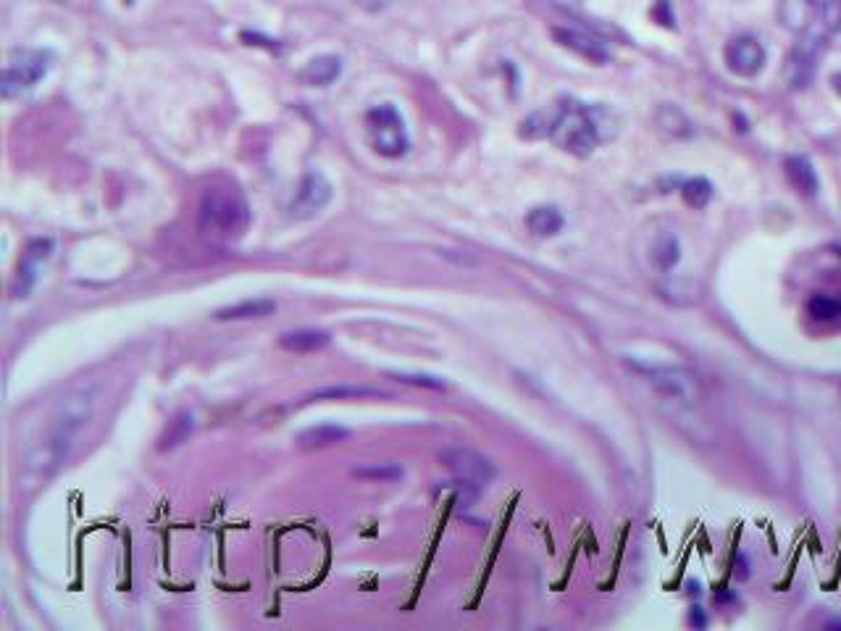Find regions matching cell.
Returning <instances> with one entry per match:
<instances>
[{"mask_svg": "<svg viewBox=\"0 0 841 631\" xmlns=\"http://www.w3.org/2000/svg\"><path fill=\"white\" fill-rule=\"evenodd\" d=\"M618 132V116L608 106H587L579 100H560L552 116L545 119V135L560 150L571 156L587 158L600 142Z\"/></svg>", "mask_w": 841, "mask_h": 631, "instance_id": "cell-1", "label": "cell"}, {"mask_svg": "<svg viewBox=\"0 0 841 631\" xmlns=\"http://www.w3.org/2000/svg\"><path fill=\"white\" fill-rule=\"evenodd\" d=\"M92 408H95V395H92L90 387H82V390H74L71 395H66L58 403L56 413L50 416V424L45 426L40 445L29 453V471H35L40 476L53 474L69 458L79 432L90 421Z\"/></svg>", "mask_w": 841, "mask_h": 631, "instance_id": "cell-2", "label": "cell"}, {"mask_svg": "<svg viewBox=\"0 0 841 631\" xmlns=\"http://www.w3.org/2000/svg\"><path fill=\"white\" fill-rule=\"evenodd\" d=\"M198 224L216 240H237L250 227V206L234 185H213L203 192Z\"/></svg>", "mask_w": 841, "mask_h": 631, "instance_id": "cell-3", "label": "cell"}, {"mask_svg": "<svg viewBox=\"0 0 841 631\" xmlns=\"http://www.w3.org/2000/svg\"><path fill=\"white\" fill-rule=\"evenodd\" d=\"M56 64L53 50L48 48H16L8 56V64L3 69V79H0V90L3 98L14 100L24 98L35 90L40 82L50 74Z\"/></svg>", "mask_w": 841, "mask_h": 631, "instance_id": "cell-4", "label": "cell"}, {"mask_svg": "<svg viewBox=\"0 0 841 631\" xmlns=\"http://www.w3.org/2000/svg\"><path fill=\"white\" fill-rule=\"evenodd\" d=\"M366 132L371 148L384 158H400L408 153L410 137L403 114L392 103L374 106L366 114Z\"/></svg>", "mask_w": 841, "mask_h": 631, "instance_id": "cell-5", "label": "cell"}, {"mask_svg": "<svg viewBox=\"0 0 841 631\" xmlns=\"http://www.w3.org/2000/svg\"><path fill=\"white\" fill-rule=\"evenodd\" d=\"M631 366L665 398L684 400V403H694L700 398V382L692 371L679 366H650V363H631Z\"/></svg>", "mask_w": 841, "mask_h": 631, "instance_id": "cell-6", "label": "cell"}, {"mask_svg": "<svg viewBox=\"0 0 841 631\" xmlns=\"http://www.w3.org/2000/svg\"><path fill=\"white\" fill-rule=\"evenodd\" d=\"M439 461L445 463V468L458 479L476 484V487H487L495 479L497 468L489 461L487 455L476 453L471 447H447L439 453Z\"/></svg>", "mask_w": 841, "mask_h": 631, "instance_id": "cell-7", "label": "cell"}, {"mask_svg": "<svg viewBox=\"0 0 841 631\" xmlns=\"http://www.w3.org/2000/svg\"><path fill=\"white\" fill-rule=\"evenodd\" d=\"M329 200H332V182L321 171H305L300 185H297L290 216L297 221L313 219V216H319L329 206Z\"/></svg>", "mask_w": 841, "mask_h": 631, "instance_id": "cell-8", "label": "cell"}, {"mask_svg": "<svg viewBox=\"0 0 841 631\" xmlns=\"http://www.w3.org/2000/svg\"><path fill=\"white\" fill-rule=\"evenodd\" d=\"M50 256H53V240H48V237L29 240L22 253V261H19V269H16L14 287H11L14 298H29V292L35 290L37 277H40L45 263L50 261Z\"/></svg>", "mask_w": 841, "mask_h": 631, "instance_id": "cell-9", "label": "cell"}, {"mask_svg": "<svg viewBox=\"0 0 841 631\" xmlns=\"http://www.w3.org/2000/svg\"><path fill=\"white\" fill-rule=\"evenodd\" d=\"M820 53H823V40L820 37H802L797 48L792 50V56L786 61L784 79L792 90H802L813 82L815 71H818Z\"/></svg>", "mask_w": 841, "mask_h": 631, "instance_id": "cell-10", "label": "cell"}, {"mask_svg": "<svg viewBox=\"0 0 841 631\" xmlns=\"http://www.w3.org/2000/svg\"><path fill=\"white\" fill-rule=\"evenodd\" d=\"M726 64L736 77H755L765 66V48L755 37H736L726 48Z\"/></svg>", "mask_w": 841, "mask_h": 631, "instance_id": "cell-11", "label": "cell"}, {"mask_svg": "<svg viewBox=\"0 0 841 631\" xmlns=\"http://www.w3.org/2000/svg\"><path fill=\"white\" fill-rule=\"evenodd\" d=\"M820 0H778V22L794 35H807L818 19Z\"/></svg>", "mask_w": 841, "mask_h": 631, "instance_id": "cell-12", "label": "cell"}, {"mask_svg": "<svg viewBox=\"0 0 841 631\" xmlns=\"http://www.w3.org/2000/svg\"><path fill=\"white\" fill-rule=\"evenodd\" d=\"M342 77V58L340 56H316L311 58L303 69L297 71V79L305 87H329Z\"/></svg>", "mask_w": 841, "mask_h": 631, "instance_id": "cell-13", "label": "cell"}, {"mask_svg": "<svg viewBox=\"0 0 841 631\" xmlns=\"http://www.w3.org/2000/svg\"><path fill=\"white\" fill-rule=\"evenodd\" d=\"M555 37H558L560 45L571 48L573 53H579L581 58H587L592 64H608L610 53L605 50V45L592 40V37L581 35V32H573V29H555Z\"/></svg>", "mask_w": 841, "mask_h": 631, "instance_id": "cell-14", "label": "cell"}, {"mask_svg": "<svg viewBox=\"0 0 841 631\" xmlns=\"http://www.w3.org/2000/svg\"><path fill=\"white\" fill-rule=\"evenodd\" d=\"M329 332H321V329H297V332H284L279 337V345H282L287 353H319V350L329 348Z\"/></svg>", "mask_w": 841, "mask_h": 631, "instance_id": "cell-15", "label": "cell"}, {"mask_svg": "<svg viewBox=\"0 0 841 631\" xmlns=\"http://www.w3.org/2000/svg\"><path fill=\"white\" fill-rule=\"evenodd\" d=\"M347 437H350V432H347L345 426L319 424L297 434V442H300L303 450H324V447L340 445V442H345Z\"/></svg>", "mask_w": 841, "mask_h": 631, "instance_id": "cell-16", "label": "cell"}, {"mask_svg": "<svg viewBox=\"0 0 841 631\" xmlns=\"http://www.w3.org/2000/svg\"><path fill=\"white\" fill-rule=\"evenodd\" d=\"M274 311H276L274 300H266V298L242 300V303L227 305V308L216 311V313H213V319H216V321H248V319H263V316H269V313H274Z\"/></svg>", "mask_w": 841, "mask_h": 631, "instance_id": "cell-17", "label": "cell"}, {"mask_svg": "<svg viewBox=\"0 0 841 631\" xmlns=\"http://www.w3.org/2000/svg\"><path fill=\"white\" fill-rule=\"evenodd\" d=\"M311 400H363V398H384L389 400L392 395L379 387H361V384H332V387H321V390L308 395Z\"/></svg>", "mask_w": 841, "mask_h": 631, "instance_id": "cell-18", "label": "cell"}, {"mask_svg": "<svg viewBox=\"0 0 841 631\" xmlns=\"http://www.w3.org/2000/svg\"><path fill=\"white\" fill-rule=\"evenodd\" d=\"M566 219L555 206H537L526 213V229L537 237H555L563 229Z\"/></svg>", "mask_w": 841, "mask_h": 631, "instance_id": "cell-19", "label": "cell"}, {"mask_svg": "<svg viewBox=\"0 0 841 631\" xmlns=\"http://www.w3.org/2000/svg\"><path fill=\"white\" fill-rule=\"evenodd\" d=\"M786 177L807 198H813L815 192H818V174H815L813 164L805 156L786 158Z\"/></svg>", "mask_w": 841, "mask_h": 631, "instance_id": "cell-20", "label": "cell"}, {"mask_svg": "<svg viewBox=\"0 0 841 631\" xmlns=\"http://www.w3.org/2000/svg\"><path fill=\"white\" fill-rule=\"evenodd\" d=\"M192 432H195V416H192L190 411H179L177 416L169 421L166 432L161 434V440H158V450H161V453H166V450H174V447L184 445V442L192 437Z\"/></svg>", "mask_w": 841, "mask_h": 631, "instance_id": "cell-21", "label": "cell"}, {"mask_svg": "<svg viewBox=\"0 0 841 631\" xmlns=\"http://www.w3.org/2000/svg\"><path fill=\"white\" fill-rule=\"evenodd\" d=\"M681 258V245L676 240V234L663 232L652 245V263L658 271H671Z\"/></svg>", "mask_w": 841, "mask_h": 631, "instance_id": "cell-22", "label": "cell"}, {"mask_svg": "<svg viewBox=\"0 0 841 631\" xmlns=\"http://www.w3.org/2000/svg\"><path fill=\"white\" fill-rule=\"evenodd\" d=\"M658 127L663 129L665 135L671 137H689L692 135V124L684 116V111L676 106H663L658 111Z\"/></svg>", "mask_w": 841, "mask_h": 631, "instance_id": "cell-23", "label": "cell"}, {"mask_svg": "<svg viewBox=\"0 0 841 631\" xmlns=\"http://www.w3.org/2000/svg\"><path fill=\"white\" fill-rule=\"evenodd\" d=\"M353 476L371 479V482H397V479H403V466L400 463H368V466L353 468Z\"/></svg>", "mask_w": 841, "mask_h": 631, "instance_id": "cell-24", "label": "cell"}, {"mask_svg": "<svg viewBox=\"0 0 841 631\" xmlns=\"http://www.w3.org/2000/svg\"><path fill=\"white\" fill-rule=\"evenodd\" d=\"M681 195H684V200L692 208H705L707 203H710V198H713V185H710L707 179L694 177L689 179V182H684Z\"/></svg>", "mask_w": 841, "mask_h": 631, "instance_id": "cell-25", "label": "cell"}, {"mask_svg": "<svg viewBox=\"0 0 841 631\" xmlns=\"http://www.w3.org/2000/svg\"><path fill=\"white\" fill-rule=\"evenodd\" d=\"M818 19L826 35H841V0H820Z\"/></svg>", "mask_w": 841, "mask_h": 631, "instance_id": "cell-26", "label": "cell"}, {"mask_svg": "<svg viewBox=\"0 0 841 631\" xmlns=\"http://www.w3.org/2000/svg\"><path fill=\"white\" fill-rule=\"evenodd\" d=\"M807 311L818 321H834L841 316V303L834 298H828V295H815V298L807 303Z\"/></svg>", "mask_w": 841, "mask_h": 631, "instance_id": "cell-27", "label": "cell"}, {"mask_svg": "<svg viewBox=\"0 0 841 631\" xmlns=\"http://www.w3.org/2000/svg\"><path fill=\"white\" fill-rule=\"evenodd\" d=\"M392 376H395L397 382L413 384V387H429V390H445L447 387L439 376H429V374H392Z\"/></svg>", "mask_w": 841, "mask_h": 631, "instance_id": "cell-28", "label": "cell"}, {"mask_svg": "<svg viewBox=\"0 0 841 631\" xmlns=\"http://www.w3.org/2000/svg\"><path fill=\"white\" fill-rule=\"evenodd\" d=\"M689 624H692L694 629H705V626H707V616H705V610L697 608V605H694V608L689 610Z\"/></svg>", "mask_w": 841, "mask_h": 631, "instance_id": "cell-29", "label": "cell"}, {"mask_svg": "<svg viewBox=\"0 0 841 631\" xmlns=\"http://www.w3.org/2000/svg\"><path fill=\"white\" fill-rule=\"evenodd\" d=\"M736 579H747V576H750V571H747V561H744V555H739V558H736Z\"/></svg>", "mask_w": 841, "mask_h": 631, "instance_id": "cell-30", "label": "cell"}, {"mask_svg": "<svg viewBox=\"0 0 841 631\" xmlns=\"http://www.w3.org/2000/svg\"><path fill=\"white\" fill-rule=\"evenodd\" d=\"M697 587H700V584H697V582H689V595H694V597L700 595V589H697Z\"/></svg>", "mask_w": 841, "mask_h": 631, "instance_id": "cell-31", "label": "cell"}, {"mask_svg": "<svg viewBox=\"0 0 841 631\" xmlns=\"http://www.w3.org/2000/svg\"><path fill=\"white\" fill-rule=\"evenodd\" d=\"M831 82H834V90H836V93L841 95V74H836V77L831 79Z\"/></svg>", "mask_w": 841, "mask_h": 631, "instance_id": "cell-32", "label": "cell"}, {"mask_svg": "<svg viewBox=\"0 0 841 631\" xmlns=\"http://www.w3.org/2000/svg\"><path fill=\"white\" fill-rule=\"evenodd\" d=\"M387 3H392V0H374V6H387Z\"/></svg>", "mask_w": 841, "mask_h": 631, "instance_id": "cell-33", "label": "cell"}]
</instances>
